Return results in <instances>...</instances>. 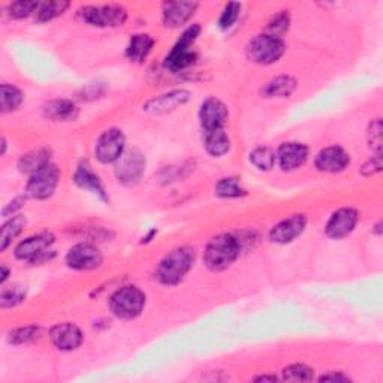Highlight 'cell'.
I'll use <instances>...</instances> for the list:
<instances>
[{"instance_id": "obj_1", "label": "cell", "mask_w": 383, "mask_h": 383, "mask_svg": "<svg viewBox=\"0 0 383 383\" xmlns=\"http://www.w3.org/2000/svg\"><path fill=\"white\" fill-rule=\"evenodd\" d=\"M240 252V240L231 234H222L207 244L204 261L211 271H223L232 265Z\"/></svg>"}, {"instance_id": "obj_2", "label": "cell", "mask_w": 383, "mask_h": 383, "mask_svg": "<svg viewBox=\"0 0 383 383\" xmlns=\"http://www.w3.org/2000/svg\"><path fill=\"white\" fill-rule=\"evenodd\" d=\"M195 262V250L190 247H178L166 255L157 267L156 277L162 285H178L192 270Z\"/></svg>"}, {"instance_id": "obj_3", "label": "cell", "mask_w": 383, "mask_h": 383, "mask_svg": "<svg viewBox=\"0 0 383 383\" xmlns=\"http://www.w3.org/2000/svg\"><path fill=\"white\" fill-rule=\"evenodd\" d=\"M110 307L117 318L125 321L135 319L145 307V295L137 286H125L113 294Z\"/></svg>"}, {"instance_id": "obj_4", "label": "cell", "mask_w": 383, "mask_h": 383, "mask_svg": "<svg viewBox=\"0 0 383 383\" xmlns=\"http://www.w3.org/2000/svg\"><path fill=\"white\" fill-rule=\"evenodd\" d=\"M201 28L200 25H190L188 30H184L181 38L178 39V42L174 45V48L171 50L168 57L165 59V66L173 72H180L188 69L189 66H192L196 60L195 51L192 50L195 41L200 36Z\"/></svg>"}, {"instance_id": "obj_5", "label": "cell", "mask_w": 383, "mask_h": 383, "mask_svg": "<svg viewBox=\"0 0 383 383\" xmlns=\"http://www.w3.org/2000/svg\"><path fill=\"white\" fill-rule=\"evenodd\" d=\"M55 243V236L50 232H42L29 236L16 247V256L30 263H44L55 258V250L51 248Z\"/></svg>"}, {"instance_id": "obj_6", "label": "cell", "mask_w": 383, "mask_h": 383, "mask_svg": "<svg viewBox=\"0 0 383 383\" xmlns=\"http://www.w3.org/2000/svg\"><path fill=\"white\" fill-rule=\"evenodd\" d=\"M285 52V42L282 38L273 35H258L247 45L248 59L258 64H273Z\"/></svg>"}, {"instance_id": "obj_7", "label": "cell", "mask_w": 383, "mask_h": 383, "mask_svg": "<svg viewBox=\"0 0 383 383\" xmlns=\"http://www.w3.org/2000/svg\"><path fill=\"white\" fill-rule=\"evenodd\" d=\"M80 17L84 23L96 28H115L125 24L127 12L120 5L84 6L80 9Z\"/></svg>"}, {"instance_id": "obj_8", "label": "cell", "mask_w": 383, "mask_h": 383, "mask_svg": "<svg viewBox=\"0 0 383 383\" xmlns=\"http://www.w3.org/2000/svg\"><path fill=\"white\" fill-rule=\"evenodd\" d=\"M115 176L123 184H137L145 173V157L137 149L126 150L115 162Z\"/></svg>"}, {"instance_id": "obj_9", "label": "cell", "mask_w": 383, "mask_h": 383, "mask_svg": "<svg viewBox=\"0 0 383 383\" xmlns=\"http://www.w3.org/2000/svg\"><path fill=\"white\" fill-rule=\"evenodd\" d=\"M59 183V169L56 165L48 164L42 169L36 171L32 174L28 186H25V192L30 198L35 200H47L52 193H55Z\"/></svg>"}, {"instance_id": "obj_10", "label": "cell", "mask_w": 383, "mask_h": 383, "mask_svg": "<svg viewBox=\"0 0 383 383\" xmlns=\"http://www.w3.org/2000/svg\"><path fill=\"white\" fill-rule=\"evenodd\" d=\"M126 138L120 129H108L103 132L96 144V157L102 164H115L125 153Z\"/></svg>"}, {"instance_id": "obj_11", "label": "cell", "mask_w": 383, "mask_h": 383, "mask_svg": "<svg viewBox=\"0 0 383 383\" xmlns=\"http://www.w3.org/2000/svg\"><path fill=\"white\" fill-rule=\"evenodd\" d=\"M102 255L99 250L87 243H81L74 246L68 255H66V263L74 270L78 271H88L95 270L102 265Z\"/></svg>"}, {"instance_id": "obj_12", "label": "cell", "mask_w": 383, "mask_h": 383, "mask_svg": "<svg viewBox=\"0 0 383 383\" xmlns=\"http://www.w3.org/2000/svg\"><path fill=\"white\" fill-rule=\"evenodd\" d=\"M358 223V213L353 208H340L326 223V235L333 240H341L350 235Z\"/></svg>"}, {"instance_id": "obj_13", "label": "cell", "mask_w": 383, "mask_h": 383, "mask_svg": "<svg viewBox=\"0 0 383 383\" xmlns=\"http://www.w3.org/2000/svg\"><path fill=\"white\" fill-rule=\"evenodd\" d=\"M229 117L227 105L216 98H208L200 108V120L204 132L223 129Z\"/></svg>"}, {"instance_id": "obj_14", "label": "cell", "mask_w": 383, "mask_h": 383, "mask_svg": "<svg viewBox=\"0 0 383 383\" xmlns=\"http://www.w3.org/2000/svg\"><path fill=\"white\" fill-rule=\"evenodd\" d=\"M307 224V219L304 215H294L289 219L279 222L270 231V240L279 244L292 243L295 239L304 232Z\"/></svg>"}, {"instance_id": "obj_15", "label": "cell", "mask_w": 383, "mask_h": 383, "mask_svg": "<svg viewBox=\"0 0 383 383\" xmlns=\"http://www.w3.org/2000/svg\"><path fill=\"white\" fill-rule=\"evenodd\" d=\"M309 150L299 142H283L275 153V161L283 171H294L307 161Z\"/></svg>"}, {"instance_id": "obj_16", "label": "cell", "mask_w": 383, "mask_h": 383, "mask_svg": "<svg viewBox=\"0 0 383 383\" xmlns=\"http://www.w3.org/2000/svg\"><path fill=\"white\" fill-rule=\"evenodd\" d=\"M50 338L60 350H75L83 343L81 329L74 324H59L51 328Z\"/></svg>"}, {"instance_id": "obj_17", "label": "cell", "mask_w": 383, "mask_h": 383, "mask_svg": "<svg viewBox=\"0 0 383 383\" xmlns=\"http://www.w3.org/2000/svg\"><path fill=\"white\" fill-rule=\"evenodd\" d=\"M190 99V93L188 90H174L169 93L157 96L144 105V111L150 114H166L180 108L181 105L186 103Z\"/></svg>"}, {"instance_id": "obj_18", "label": "cell", "mask_w": 383, "mask_h": 383, "mask_svg": "<svg viewBox=\"0 0 383 383\" xmlns=\"http://www.w3.org/2000/svg\"><path fill=\"white\" fill-rule=\"evenodd\" d=\"M314 165L322 173H341L349 165V154L341 147H326L316 156Z\"/></svg>"}, {"instance_id": "obj_19", "label": "cell", "mask_w": 383, "mask_h": 383, "mask_svg": "<svg viewBox=\"0 0 383 383\" xmlns=\"http://www.w3.org/2000/svg\"><path fill=\"white\" fill-rule=\"evenodd\" d=\"M198 8L196 2H168L162 6L164 23L168 28H180L188 23Z\"/></svg>"}, {"instance_id": "obj_20", "label": "cell", "mask_w": 383, "mask_h": 383, "mask_svg": "<svg viewBox=\"0 0 383 383\" xmlns=\"http://www.w3.org/2000/svg\"><path fill=\"white\" fill-rule=\"evenodd\" d=\"M74 181L78 188L98 195L103 201H108V195L103 189V184H102L99 176L93 173V169L90 168V165L87 162L81 164L80 166L76 168L75 174H74Z\"/></svg>"}, {"instance_id": "obj_21", "label": "cell", "mask_w": 383, "mask_h": 383, "mask_svg": "<svg viewBox=\"0 0 383 383\" xmlns=\"http://www.w3.org/2000/svg\"><path fill=\"white\" fill-rule=\"evenodd\" d=\"M44 114L50 120L71 122L78 117V107L69 99H56L45 105Z\"/></svg>"}, {"instance_id": "obj_22", "label": "cell", "mask_w": 383, "mask_h": 383, "mask_svg": "<svg viewBox=\"0 0 383 383\" xmlns=\"http://www.w3.org/2000/svg\"><path fill=\"white\" fill-rule=\"evenodd\" d=\"M204 145L208 154L213 157H222L231 149V139L224 129H216L204 132Z\"/></svg>"}, {"instance_id": "obj_23", "label": "cell", "mask_w": 383, "mask_h": 383, "mask_svg": "<svg viewBox=\"0 0 383 383\" xmlns=\"http://www.w3.org/2000/svg\"><path fill=\"white\" fill-rule=\"evenodd\" d=\"M153 45L154 41L150 35H134L129 41L126 56L130 62H144L150 55Z\"/></svg>"}, {"instance_id": "obj_24", "label": "cell", "mask_w": 383, "mask_h": 383, "mask_svg": "<svg viewBox=\"0 0 383 383\" xmlns=\"http://www.w3.org/2000/svg\"><path fill=\"white\" fill-rule=\"evenodd\" d=\"M295 87H297L295 78L289 75H282L271 80L265 86V88L262 90V95L265 98H287L292 95Z\"/></svg>"}, {"instance_id": "obj_25", "label": "cell", "mask_w": 383, "mask_h": 383, "mask_svg": "<svg viewBox=\"0 0 383 383\" xmlns=\"http://www.w3.org/2000/svg\"><path fill=\"white\" fill-rule=\"evenodd\" d=\"M48 164H50V152L45 149H39L23 156L18 162V168L20 171H23V173L35 174L36 171L42 169Z\"/></svg>"}, {"instance_id": "obj_26", "label": "cell", "mask_w": 383, "mask_h": 383, "mask_svg": "<svg viewBox=\"0 0 383 383\" xmlns=\"http://www.w3.org/2000/svg\"><path fill=\"white\" fill-rule=\"evenodd\" d=\"M24 224H25V217H23V216L11 217L4 224V227H2V235H0V250H2V252H5V250L8 248V246L21 234Z\"/></svg>"}, {"instance_id": "obj_27", "label": "cell", "mask_w": 383, "mask_h": 383, "mask_svg": "<svg viewBox=\"0 0 383 383\" xmlns=\"http://www.w3.org/2000/svg\"><path fill=\"white\" fill-rule=\"evenodd\" d=\"M23 98L21 90L17 87L2 84V87H0V108H2V113L16 111L21 105Z\"/></svg>"}, {"instance_id": "obj_28", "label": "cell", "mask_w": 383, "mask_h": 383, "mask_svg": "<svg viewBox=\"0 0 383 383\" xmlns=\"http://www.w3.org/2000/svg\"><path fill=\"white\" fill-rule=\"evenodd\" d=\"M69 8L68 2H63V0H55V2H45L41 4L36 11V18L41 23H47L60 17L63 12Z\"/></svg>"}, {"instance_id": "obj_29", "label": "cell", "mask_w": 383, "mask_h": 383, "mask_svg": "<svg viewBox=\"0 0 383 383\" xmlns=\"http://www.w3.org/2000/svg\"><path fill=\"white\" fill-rule=\"evenodd\" d=\"M215 190H216V195L220 198H241L247 195V190L241 186L240 180L235 177L222 178L216 184Z\"/></svg>"}, {"instance_id": "obj_30", "label": "cell", "mask_w": 383, "mask_h": 383, "mask_svg": "<svg viewBox=\"0 0 383 383\" xmlns=\"http://www.w3.org/2000/svg\"><path fill=\"white\" fill-rule=\"evenodd\" d=\"M250 162L261 171H270L275 165V153L268 147H258L250 153Z\"/></svg>"}, {"instance_id": "obj_31", "label": "cell", "mask_w": 383, "mask_h": 383, "mask_svg": "<svg viewBox=\"0 0 383 383\" xmlns=\"http://www.w3.org/2000/svg\"><path fill=\"white\" fill-rule=\"evenodd\" d=\"M283 379L287 382H309L313 379V368L304 364H292L283 370Z\"/></svg>"}, {"instance_id": "obj_32", "label": "cell", "mask_w": 383, "mask_h": 383, "mask_svg": "<svg viewBox=\"0 0 383 383\" xmlns=\"http://www.w3.org/2000/svg\"><path fill=\"white\" fill-rule=\"evenodd\" d=\"M41 334V329L38 326H23V328H17L9 334V343L12 345H24V343L33 341Z\"/></svg>"}, {"instance_id": "obj_33", "label": "cell", "mask_w": 383, "mask_h": 383, "mask_svg": "<svg viewBox=\"0 0 383 383\" xmlns=\"http://www.w3.org/2000/svg\"><path fill=\"white\" fill-rule=\"evenodd\" d=\"M25 298V289L23 286H12L9 289H4L2 295H0V306L4 309L14 307Z\"/></svg>"}, {"instance_id": "obj_34", "label": "cell", "mask_w": 383, "mask_h": 383, "mask_svg": "<svg viewBox=\"0 0 383 383\" xmlns=\"http://www.w3.org/2000/svg\"><path fill=\"white\" fill-rule=\"evenodd\" d=\"M39 8V4L38 2H14V4H11L8 11H9V17L11 18H25V17H29L32 16L33 12H36Z\"/></svg>"}, {"instance_id": "obj_35", "label": "cell", "mask_w": 383, "mask_h": 383, "mask_svg": "<svg viewBox=\"0 0 383 383\" xmlns=\"http://www.w3.org/2000/svg\"><path fill=\"white\" fill-rule=\"evenodd\" d=\"M240 11H241L240 4H228L227 6H224L222 16H220V20H219L220 29L227 30V29L232 28L235 21L239 20V17H240Z\"/></svg>"}, {"instance_id": "obj_36", "label": "cell", "mask_w": 383, "mask_h": 383, "mask_svg": "<svg viewBox=\"0 0 383 383\" xmlns=\"http://www.w3.org/2000/svg\"><path fill=\"white\" fill-rule=\"evenodd\" d=\"M368 142L376 154H382V122L380 118H376L375 122L370 123L368 127Z\"/></svg>"}, {"instance_id": "obj_37", "label": "cell", "mask_w": 383, "mask_h": 383, "mask_svg": "<svg viewBox=\"0 0 383 383\" xmlns=\"http://www.w3.org/2000/svg\"><path fill=\"white\" fill-rule=\"evenodd\" d=\"M289 23H290V18H289V14L286 11H283L282 14L279 16H275L271 23L268 24V29H270V35L273 36H277V38H280L283 33L287 32L289 29Z\"/></svg>"}, {"instance_id": "obj_38", "label": "cell", "mask_w": 383, "mask_h": 383, "mask_svg": "<svg viewBox=\"0 0 383 383\" xmlns=\"http://www.w3.org/2000/svg\"><path fill=\"white\" fill-rule=\"evenodd\" d=\"M380 169H382V154H376L373 159H370L368 164H365L362 166V174L370 177V176L379 173Z\"/></svg>"}, {"instance_id": "obj_39", "label": "cell", "mask_w": 383, "mask_h": 383, "mask_svg": "<svg viewBox=\"0 0 383 383\" xmlns=\"http://www.w3.org/2000/svg\"><path fill=\"white\" fill-rule=\"evenodd\" d=\"M24 198H16V200L14 201H12V202H9L5 208H4V217H8V216H14L16 213H17V211L23 207V204H24Z\"/></svg>"}, {"instance_id": "obj_40", "label": "cell", "mask_w": 383, "mask_h": 383, "mask_svg": "<svg viewBox=\"0 0 383 383\" xmlns=\"http://www.w3.org/2000/svg\"><path fill=\"white\" fill-rule=\"evenodd\" d=\"M322 382H348L349 377L341 375V373H336V375H325L321 377Z\"/></svg>"}, {"instance_id": "obj_41", "label": "cell", "mask_w": 383, "mask_h": 383, "mask_svg": "<svg viewBox=\"0 0 383 383\" xmlns=\"http://www.w3.org/2000/svg\"><path fill=\"white\" fill-rule=\"evenodd\" d=\"M8 275H9V270L5 265H2V277H0V283H5L6 279H8Z\"/></svg>"}, {"instance_id": "obj_42", "label": "cell", "mask_w": 383, "mask_h": 383, "mask_svg": "<svg viewBox=\"0 0 383 383\" xmlns=\"http://www.w3.org/2000/svg\"><path fill=\"white\" fill-rule=\"evenodd\" d=\"M255 380H270V382H275L277 377H275V376H261V377H256Z\"/></svg>"}]
</instances>
